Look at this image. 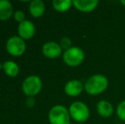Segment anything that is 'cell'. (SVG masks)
<instances>
[{
  "label": "cell",
  "mask_w": 125,
  "mask_h": 124,
  "mask_svg": "<svg viewBox=\"0 0 125 124\" xmlns=\"http://www.w3.org/2000/svg\"><path fill=\"white\" fill-rule=\"evenodd\" d=\"M108 87V79L104 75L95 74L91 76L84 84V89L90 95L102 94Z\"/></svg>",
  "instance_id": "1"
},
{
  "label": "cell",
  "mask_w": 125,
  "mask_h": 124,
  "mask_svg": "<svg viewBox=\"0 0 125 124\" xmlns=\"http://www.w3.org/2000/svg\"><path fill=\"white\" fill-rule=\"evenodd\" d=\"M70 117L69 110L61 105L52 107L49 113L50 124H70Z\"/></svg>",
  "instance_id": "2"
},
{
  "label": "cell",
  "mask_w": 125,
  "mask_h": 124,
  "mask_svg": "<svg viewBox=\"0 0 125 124\" xmlns=\"http://www.w3.org/2000/svg\"><path fill=\"white\" fill-rule=\"evenodd\" d=\"M70 116L77 123H84L89 118V109L83 102L76 101L70 105Z\"/></svg>",
  "instance_id": "3"
},
{
  "label": "cell",
  "mask_w": 125,
  "mask_h": 124,
  "mask_svg": "<svg viewBox=\"0 0 125 124\" xmlns=\"http://www.w3.org/2000/svg\"><path fill=\"white\" fill-rule=\"evenodd\" d=\"M83 60L84 52L79 47H72L63 54V61L71 67H75L81 65Z\"/></svg>",
  "instance_id": "4"
},
{
  "label": "cell",
  "mask_w": 125,
  "mask_h": 124,
  "mask_svg": "<svg viewBox=\"0 0 125 124\" xmlns=\"http://www.w3.org/2000/svg\"><path fill=\"white\" fill-rule=\"evenodd\" d=\"M42 81L38 76L31 75L24 80L22 83L23 93L28 97H33L37 95L42 89Z\"/></svg>",
  "instance_id": "5"
},
{
  "label": "cell",
  "mask_w": 125,
  "mask_h": 124,
  "mask_svg": "<svg viewBox=\"0 0 125 124\" xmlns=\"http://www.w3.org/2000/svg\"><path fill=\"white\" fill-rule=\"evenodd\" d=\"M26 43L21 38L18 36L11 37L6 43V49L12 56H21L26 51Z\"/></svg>",
  "instance_id": "6"
},
{
  "label": "cell",
  "mask_w": 125,
  "mask_h": 124,
  "mask_svg": "<svg viewBox=\"0 0 125 124\" xmlns=\"http://www.w3.org/2000/svg\"><path fill=\"white\" fill-rule=\"evenodd\" d=\"M43 54L45 57L50 59H56L61 56L62 48L59 43L55 42H48L43 46Z\"/></svg>",
  "instance_id": "7"
},
{
  "label": "cell",
  "mask_w": 125,
  "mask_h": 124,
  "mask_svg": "<svg viewBox=\"0 0 125 124\" xmlns=\"http://www.w3.org/2000/svg\"><path fill=\"white\" fill-rule=\"evenodd\" d=\"M19 37L22 39H30L35 34V26L30 20H24L18 26Z\"/></svg>",
  "instance_id": "8"
},
{
  "label": "cell",
  "mask_w": 125,
  "mask_h": 124,
  "mask_svg": "<svg viewBox=\"0 0 125 124\" xmlns=\"http://www.w3.org/2000/svg\"><path fill=\"white\" fill-rule=\"evenodd\" d=\"M99 4L97 0H73V5L81 12H91L96 9Z\"/></svg>",
  "instance_id": "9"
},
{
  "label": "cell",
  "mask_w": 125,
  "mask_h": 124,
  "mask_svg": "<svg viewBox=\"0 0 125 124\" xmlns=\"http://www.w3.org/2000/svg\"><path fill=\"white\" fill-rule=\"evenodd\" d=\"M83 85L78 80H71V81L67 82L66 84L65 85V93L67 94L68 96L71 97H77L83 90Z\"/></svg>",
  "instance_id": "10"
},
{
  "label": "cell",
  "mask_w": 125,
  "mask_h": 124,
  "mask_svg": "<svg viewBox=\"0 0 125 124\" xmlns=\"http://www.w3.org/2000/svg\"><path fill=\"white\" fill-rule=\"evenodd\" d=\"M96 110H97L98 114L104 118L110 117L113 114V106L109 101L105 100V99H101L97 103Z\"/></svg>",
  "instance_id": "11"
},
{
  "label": "cell",
  "mask_w": 125,
  "mask_h": 124,
  "mask_svg": "<svg viewBox=\"0 0 125 124\" xmlns=\"http://www.w3.org/2000/svg\"><path fill=\"white\" fill-rule=\"evenodd\" d=\"M29 10L31 15L35 18L41 17L45 12V5L42 0H33L30 3Z\"/></svg>",
  "instance_id": "12"
},
{
  "label": "cell",
  "mask_w": 125,
  "mask_h": 124,
  "mask_svg": "<svg viewBox=\"0 0 125 124\" xmlns=\"http://www.w3.org/2000/svg\"><path fill=\"white\" fill-rule=\"evenodd\" d=\"M13 14V6L8 0H0V20H8Z\"/></svg>",
  "instance_id": "13"
},
{
  "label": "cell",
  "mask_w": 125,
  "mask_h": 124,
  "mask_svg": "<svg viewBox=\"0 0 125 124\" xmlns=\"http://www.w3.org/2000/svg\"><path fill=\"white\" fill-rule=\"evenodd\" d=\"M3 69L4 72L10 77L17 76V75L19 74V71H20L18 65L13 61H10V60L4 62V64L3 65Z\"/></svg>",
  "instance_id": "14"
},
{
  "label": "cell",
  "mask_w": 125,
  "mask_h": 124,
  "mask_svg": "<svg viewBox=\"0 0 125 124\" xmlns=\"http://www.w3.org/2000/svg\"><path fill=\"white\" fill-rule=\"evenodd\" d=\"M52 5L56 11L66 12L69 10L73 5V1L71 0H54Z\"/></svg>",
  "instance_id": "15"
},
{
  "label": "cell",
  "mask_w": 125,
  "mask_h": 124,
  "mask_svg": "<svg viewBox=\"0 0 125 124\" xmlns=\"http://www.w3.org/2000/svg\"><path fill=\"white\" fill-rule=\"evenodd\" d=\"M117 115L120 120L125 122V100L119 103L117 108Z\"/></svg>",
  "instance_id": "16"
},
{
  "label": "cell",
  "mask_w": 125,
  "mask_h": 124,
  "mask_svg": "<svg viewBox=\"0 0 125 124\" xmlns=\"http://www.w3.org/2000/svg\"><path fill=\"white\" fill-rule=\"evenodd\" d=\"M61 48L65 50H67L72 48V41L69 38L67 37H64L61 39V43H60Z\"/></svg>",
  "instance_id": "17"
},
{
  "label": "cell",
  "mask_w": 125,
  "mask_h": 124,
  "mask_svg": "<svg viewBox=\"0 0 125 124\" xmlns=\"http://www.w3.org/2000/svg\"><path fill=\"white\" fill-rule=\"evenodd\" d=\"M14 17H15V20H16L17 22H19V24L23 22L24 20H26L25 14H24V12L21 11V10H17L15 13V15H14Z\"/></svg>",
  "instance_id": "18"
},
{
  "label": "cell",
  "mask_w": 125,
  "mask_h": 124,
  "mask_svg": "<svg viewBox=\"0 0 125 124\" xmlns=\"http://www.w3.org/2000/svg\"><path fill=\"white\" fill-rule=\"evenodd\" d=\"M35 104V99H33V97H28L27 100H26V105H27L29 107L33 106Z\"/></svg>",
  "instance_id": "19"
},
{
  "label": "cell",
  "mask_w": 125,
  "mask_h": 124,
  "mask_svg": "<svg viewBox=\"0 0 125 124\" xmlns=\"http://www.w3.org/2000/svg\"><path fill=\"white\" fill-rule=\"evenodd\" d=\"M121 3H122L124 6H125V0H122V1H121Z\"/></svg>",
  "instance_id": "20"
}]
</instances>
